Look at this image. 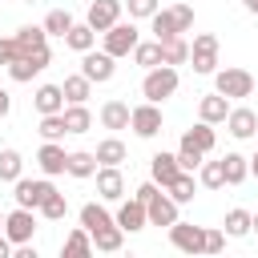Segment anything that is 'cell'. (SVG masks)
<instances>
[{
  "instance_id": "6da1fadb",
  "label": "cell",
  "mask_w": 258,
  "mask_h": 258,
  "mask_svg": "<svg viewBox=\"0 0 258 258\" xmlns=\"http://www.w3.org/2000/svg\"><path fill=\"white\" fill-rule=\"evenodd\" d=\"M149 28H153V40H173L181 32L194 28V8L189 4H173V8H157L149 16Z\"/></svg>"
},
{
  "instance_id": "7a4b0ae2",
  "label": "cell",
  "mask_w": 258,
  "mask_h": 258,
  "mask_svg": "<svg viewBox=\"0 0 258 258\" xmlns=\"http://www.w3.org/2000/svg\"><path fill=\"white\" fill-rule=\"evenodd\" d=\"M177 93V69L173 64H157V69H145V81H141V97L161 105Z\"/></svg>"
},
{
  "instance_id": "3957f363",
  "label": "cell",
  "mask_w": 258,
  "mask_h": 258,
  "mask_svg": "<svg viewBox=\"0 0 258 258\" xmlns=\"http://www.w3.org/2000/svg\"><path fill=\"white\" fill-rule=\"evenodd\" d=\"M214 89H218L222 97H230V101H242V97H250V93H254V73L226 64V69H218V73H214Z\"/></svg>"
},
{
  "instance_id": "277c9868",
  "label": "cell",
  "mask_w": 258,
  "mask_h": 258,
  "mask_svg": "<svg viewBox=\"0 0 258 258\" xmlns=\"http://www.w3.org/2000/svg\"><path fill=\"white\" fill-rule=\"evenodd\" d=\"M101 36H105V52L117 56V60H121V56H133V48L141 44V32H137L133 20H117V24H113L109 32H101Z\"/></svg>"
},
{
  "instance_id": "5b68a950",
  "label": "cell",
  "mask_w": 258,
  "mask_h": 258,
  "mask_svg": "<svg viewBox=\"0 0 258 258\" xmlns=\"http://www.w3.org/2000/svg\"><path fill=\"white\" fill-rule=\"evenodd\" d=\"M189 64L198 77H214L218 73V36L214 32H198L189 44Z\"/></svg>"
},
{
  "instance_id": "8992f818",
  "label": "cell",
  "mask_w": 258,
  "mask_h": 258,
  "mask_svg": "<svg viewBox=\"0 0 258 258\" xmlns=\"http://www.w3.org/2000/svg\"><path fill=\"white\" fill-rule=\"evenodd\" d=\"M52 189H56V185H52L48 177H16V181H12L16 206H28V210H40V202H44Z\"/></svg>"
},
{
  "instance_id": "52a82bcc",
  "label": "cell",
  "mask_w": 258,
  "mask_h": 258,
  "mask_svg": "<svg viewBox=\"0 0 258 258\" xmlns=\"http://www.w3.org/2000/svg\"><path fill=\"white\" fill-rule=\"evenodd\" d=\"M4 234L12 238V246H24V242H32V234H36V210H28V206H16L12 214H4Z\"/></svg>"
},
{
  "instance_id": "ba28073f",
  "label": "cell",
  "mask_w": 258,
  "mask_h": 258,
  "mask_svg": "<svg viewBox=\"0 0 258 258\" xmlns=\"http://www.w3.org/2000/svg\"><path fill=\"white\" fill-rule=\"evenodd\" d=\"M169 242H173V250H181V254H202L206 250V226H194V222H173L169 226Z\"/></svg>"
},
{
  "instance_id": "9c48e42d",
  "label": "cell",
  "mask_w": 258,
  "mask_h": 258,
  "mask_svg": "<svg viewBox=\"0 0 258 258\" xmlns=\"http://www.w3.org/2000/svg\"><path fill=\"white\" fill-rule=\"evenodd\" d=\"M81 73H85L93 85H105V81H113V73H117V56H109L105 48H101V52L89 48V52H81Z\"/></svg>"
},
{
  "instance_id": "30bf717a",
  "label": "cell",
  "mask_w": 258,
  "mask_h": 258,
  "mask_svg": "<svg viewBox=\"0 0 258 258\" xmlns=\"http://www.w3.org/2000/svg\"><path fill=\"white\" fill-rule=\"evenodd\" d=\"M129 129H133L137 137H157V133H161V105H153V101H145V105H133Z\"/></svg>"
},
{
  "instance_id": "8fae6325",
  "label": "cell",
  "mask_w": 258,
  "mask_h": 258,
  "mask_svg": "<svg viewBox=\"0 0 258 258\" xmlns=\"http://www.w3.org/2000/svg\"><path fill=\"white\" fill-rule=\"evenodd\" d=\"M181 173H185V169H181L177 153H165V149H161V153H153V157H149V177H153L161 189H169Z\"/></svg>"
},
{
  "instance_id": "7c38bea8",
  "label": "cell",
  "mask_w": 258,
  "mask_h": 258,
  "mask_svg": "<svg viewBox=\"0 0 258 258\" xmlns=\"http://www.w3.org/2000/svg\"><path fill=\"white\" fill-rule=\"evenodd\" d=\"M97 198L101 202H121L125 198V177H121V165H97Z\"/></svg>"
},
{
  "instance_id": "4fadbf2b",
  "label": "cell",
  "mask_w": 258,
  "mask_h": 258,
  "mask_svg": "<svg viewBox=\"0 0 258 258\" xmlns=\"http://www.w3.org/2000/svg\"><path fill=\"white\" fill-rule=\"evenodd\" d=\"M113 218H117V226H121L125 234H137V230H145V226H149V210H145V202H137V198H129V202L121 198Z\"/></svg>"
},
{
  "instance_id": "5bb4252c",
  "label": "cell",
  "mask_w": 258,
  "mask_h": 258,
  "mask_svg": "<svg viewBox=\"0 0 258 258\" xmlns=\"http://www.w3.org/2000/svg\"><path fill=\"white\" fill-rule=\"evenodd\" d=\"M121 0H89V12H85V20L97 28V32H109L117 20H121Z\"/></svg>"
},
{
  "instance_id": "9a60e30c",
  "label": "cell",
  "mask_w": 258,
  "mask_h": 258,
  "mask_svg": "<svg viewBox=\"0 0 258 258\" xmlns=\"http://www.w3.org/2000/svg\"><path fill=\"white\" fill-rule=\"evenodd\" d=\"M226 129H230V137L250 141V137H258V113H254V109H246V105H238V109H230Z\"/></svg>"
},
{
  "instance_id": "2e32d148",
  "label": "cell",
  "mask_w": 258,
  "mask_h": 258,
  "mask_svg": "<svg viewBox=\"0 0 258 258\" xmlns=\"http://www.w3.org/2000/svg\"><path fill=\"white\" fill-rule=\"evenodd\" d=\"M145 210H149V226H165V230H169V226L177 222V202H173L165 189H157V194L145 202Z\"/></svg>"
},
{
  "instance_id": "e0dca14e",
  "label": "cell",
  "mask_w": 258,
  "mask_h": 258,
  "mask_svg": "<svg viewBox=\"0 0 258 258\" xmlns=\"http://www.w3.org/2000/svg\"><path fill=\"white\" fill-rule=\"evenodd\" d=\"M36 165H40V173H44V177L64 173V165H69L64 145H60V141H44V145H40V153H36Z\"/></svg>"
},
{
  "instance_id": "ac0fdd59",
  "label": "cell",
  "mask_w": 258,
  "mask_h": 258,
  "mask_svg": "<svg viewBox=\"0 0 258 258\" xmlns=\"http://www.w3.org/2000/svg\"><path fill=\"white\" fill-rule=\"evenodd\" d=\"M198 117L210 121V125H226V117H230V97H222L218 89L206 93V97L198 101Z\"/></svg>"
},
{
  "instance_id": "d6986e66",
  "label": "cell",
  "mask_w": 258,
  "mask_h": 258,
  "mask_svg": "<svg viewBox=\"0 0 258 258\" xmlns=\"http://www.w3.org/2000/svg\"><path fill=\"white\" fill-rule=\"evenodd\" d=\"M32 105H36V113L44 117V113H64V89L60 85H40L36 93H32Z\"/></svg>"
},
{
  "instance_id": "ffe728a7",
  "label": "cell",
  "mask_w": 258,
  "mask_h": 258,
  "mask_svg": "<svg viewBox=\"0 0 258 258\" xmlns=\"http://www.w3.org/2000/svg\"><path fill=\"white\" fill-rule=\"evenodd\" d=\"M97 117H101V125H105V129H129L133 109H129L121 97H109V101L101 105V113H97Z\"/></svg>"
},
{
  "instance_id": "44dd1931",
  "label": "cell",
  "mask_w": 258,
  "mask_h": 258,
  "mask_svg": "<svg viewBox=\"0 0 258 258\" xmlns=\"http://www.w3.org/2000/svg\"><path fill=\"white\" fill-rule=\"evenodd\" d=\"M222 173H226V185H242L250 177V157H242L238 149H230L222 157Z\"/></svg>"
},
{
  "instance_id": "7402d4cb",
  "label": "cell",
  "mask_w": 258,
  "mask_h": 258,
  "mask_svg": "<svg viewBox=\"0 0 258 258\" xmlns=\"http://www.w3.org/2000/svg\"><path fill=\"white\" fill-rule=\"evenodd\" d=\"M222 230H226V238H246V234H254V214L242 210V206H234V210L226 214Z\"/></svg>"
},
{
  "instance_id": "603a6c76",
  "label": "cell",
  "mask_w": 258,
  "mask_h": 258,
  "mask_svg": "<svg viewBox=\"0 0 258 258\" xmlns=\"http://www.w3.org/2000/svg\"><path fill=\"white\" fill-rule=\"evenodd\" d=\"M64 44H69L73 52H89V48L97 44V28H93L89 20H81V24H73V28L64 32Z\"/></svg>"
},
{
  "instance_id": "cb8c5ba5",
  "label": "cell",
  "mask_w": 258,
  "mask_h": 258,
  "mask_svg": "<svg viewBox=\"0 0 258 258\" xmlns=\"http://www.w3.org/2000/svg\"><path fill=\"white\" fill-rule=\"evenodd\" d=\"M60 89H64V101H69V105H85V101L93 97V81H89L85 73L64 77V85H60Z\"/></svg>"
},
{
  "instance_id": "d4e9b609",
  "label": "cell",
  "mask_w": 258,
  "mask_h": 258,
  "mask_svg": "<svg viewBox=\"0 0 258 258\" xmlns=\"http://www.w3.org/2000/svg\"><path fill=\"white\" fill-rule=\"evenodd\" d=\"M181 137H185L189 145H198L202 153H214V145H218V133H214V125H210V121H202V117H198V125H189Z\"/></svg>"
},
{
  "instance_id": "484cf974",
  "label": "cell",
  "mask_w": 258,
  "mask_h": 258,
  "mask_svg": "<svg viewBox=\"0 0 258 258\" xmlns=\"http://www.w3.org/2000/svg\"><path fill=\"white\" fill-rule=\"evenodd\" d=\"M97 165H101V161H97V153H89V149H73V153H69L64 173H69V177H93V173H97Z\"/></svg>"
},
{
  "instance_id": "4316f807",
  "label": "cell",
  "mask_w": 258,
  "mask_h": 258,
  "mask_svg": "<svg viewBox=\"0 0 258 258\" xmlns=\"http://www.w3.org/2000/svg\"><path fill=\"white\" fill-rule=\"evenodd\" d=\"M16 44H20V52L48 48V32H44V24H20V28H16Z\"/></svg>"
},
{
  "instance_id": "83f0119b",
  "label": "cell",
  "mask_w": 258,
  "mask_h": 258,
  "mask_svg": "<svg viewBox=\"0 0 258 258\" xmlns=\"http://www.w3.org/2000/svg\"><path fill=\"white\" fill-rule=\"evenodd\" d=\"M109 222H117V218H113L101 202H85V206H81V226H85L89 234H97V230H101V226H109Z\"/></svg>"
},
{
  "instance_id": "f1b7e54d",
  "label": "cell",
  "mask_w": 258,
  "mask_h": 258,
  "mask_svg": "<svg viewBox=\"0 0 258 258\" xmlns=\"http://www.w3.org/2000/svg\"><path fill=\"white\" fill-rule=\"evenodd\" d=\"M121 242H125V230H121L117 222H109V226H101V230L93 234V250H105V254L121 250Z\"/></svg>"
},
{
  "instance_id": "f546056e",
  "label": "cell",
  "mask_w": 258,
  "mask_h": 258,
  "mask_svg": "<svg viewBox=\"0 0 258 258\" xmlns=\"http://www.w3.org/2000/svg\"><path fill=\"white\" fill-rule=\"evenodd\" d=\"M133 64H141V69H157V64H165V56H161V40H141V44L133 48Z\"/></svg>"
},
{
  "instance_id": "4dcf8cb0",
  "label": "cell",
  "mask_w": 258,
  "mask_h": 258,
  "mask_svg": "<svg viewBox=\"0 0 258 258\" xmlns=\"http://www.w3.org/2000/svg\"><path fill=\"white\" fill-rule=\"evenodd\" d=\"M93 153H97L101 165H121V161H125V141H121V137H105V141H97Z\"/></svg>"
},
{
  "instance_id": "1f68e13d",
  "label": "cell",
  "mask_w": 258,
  "mask_h": 258,
  "mask_svg": "<svg viewBox=\"0 0 258 258\" xmlns=\"http://www.w3.org/2000/svg\"><path fill=\"white\" fill-rule=\"evenodd\" d=\"M44 222H64V214H69V198L60 194V189H52L44 202H40V210H36Z\"/></svg>"
},
{
  "instance_id": "d6a6232c",
  "label": "cell",
  "mask_w": 258,
  "mask_h": 258,
  "mask_svg": "<svg viewBox=\"0 0 258 258\" xmlns=\"http://www.w3.org/2000/svg\"><path fill=\"white\" fill-rule=\"evenodd\" d=\"M60 254H93V234L85 230V226H77V230H69V238L60 242Z\"/></svg>"
},
{
  "instance_id": "836d02e7",
  "label": "cell",
  "mask_w": 258,
  "mask_h": 258,
  "mask_svg": "<svg viewBox=\"0 0 258 258\" xmlns=\"http://www.w3.org/2000/svg\"><path fill=\"white\" fill-rule=\"evenodd\" d=\"M64 125H69V133H89L93 129L89 105H64Z\"/></svg>"
},
{
  "instance_id": "e575fe53",
  "label": "cell",
  "mask_w": 258,
  "mask_h": 258,
  "mask_svg": "<svg viewBox=\"0 0 258 258\" xmlns=\"http://www.w3.org/2000/svg\"><path fill=\"white\" fill-rule=\"evenodd\" d=\"M73 24H77V20H73L69 8H52V12L44 16V32H48V36H60V40H64V32H69Z\"/></svg>"
},
{
  "instance_id": "d590c367",
  "label": "cell",
  "mask_w": 258,
  "mask_h": 258,
  "mask_svg": "<svg viewBox=\"0 0 258 258\" xmlns=\"http://www.w3.org/2000/svg\"><path fill=\"white\" fill-rule=\"evenodd\" d=\"M161 56H165V64H189V44L181 40V36H173V40H161Z\"/></svg>"
},
{
  "instance_id": "8d00e7d4",
  "label": "cell",
  "mask_w": 258,
  "mask_h": 258,
  "mask_svg": "<svg viewBox=\"0 0 258 258\" xmlns=\"http://www.w3.org/2000/svg\"><path fill=\"white\" fill-rule=\"evenodd\" d=\"M36 73H44V69H40V64L32 60V56H16V60L8 64V77H12L16 85H28V81H32Z\"/></svg>"
},
{
  "instance_id": "74e56055",
  "label": "cell",
  "mask_w": 258,
  "mask_h": 258,
  "mask_svg": "<svg viewBox=\"0 0 258 258\" xmlns=\"http://www.w3.org/2000/svg\"><path fill=\"white\" fill-rule=\"evenodd\" d=\"M44 141H60L64 133H69V125H64V113H44L40 117V129H36Z\"/></svg>"
},
{
  "instance_id": "f35d334b",
  "label": "cell",
  "mask_w": 258,
  "mask_h": 258,
  "mask_svg": "<svg viewBox=\"0 0 258 258\" xmlns=\"http://www.w3.org/2000/svg\"><path fill=\"white\" fill-rule=\"evenodd\" d=\"M165 194H169L177 206H185V202H194V194H198V177H194V173H181V177H177Z\"/></svg>"
},
{
  "instance_id": "ab89813d",
  "label": "cell",
  "mask_w": 258,
  "mask_h": 258,
  "mask_svg": "<svg viewBox=\"0 0 258 258\" xmlns=\"http://www.w3.org/2000/svg\"><path fill=\"white\" fill-rule=\"evenodd\" d=\"M24 173V157L16 149H0V181H16Z\"/></svg>"
},
{
  "instance_id": "60d3db41",
  "label": "cell",
  "mask_w": 258,
  "mask_h": 258,
  "mask_svg": "<svg viewBox=\"0 0 258 258\" xmlns=\"http://www.w3.org/2000/svg\"><path fill=\"white\" fill-rule=\"evenodd\" d=\"M177 161H181V169H185V173H198V165L206 161V153H202L198 145H189V141L181 137V141H177Z\"/></svg>"
},
{
  "instance_id": "b9f144b4",
  "label": "cell",
  "mask_w": 258,
  "mask_h": 258,
  "mask_svg": "<svg viewBox=\"0 0 258 258\" xmlns=\"http://www.w3.org/2000/svg\"><path fill=\"white\" fill-rule=\"evenodd\" d=\"M198 181H202L206 189H222V185H226L222 161H202V165H198Z\"/></svg>"
},
{
  "instance_id": "7bdbcfd3",
  "label": "cell",
  "mask_w": 258,
  "mask_h": 258,
  "mask_svg": "<svg viewBox=\"0 0 258 258\" xmlns=\"http://www.w3.org/2000/svg\"><path fill=\"white\" fill-rule=\"evenodd\" d=\"M125 8H129V20H149L161 8V0H125Z\"/></svg>"
},
{
  "instance_id": "ee69618b",
  "label": "cell",
  "mask_w": 258,
  "mask_h": 258,
  "mask_svg": "<svg viewBox=\"0 0 258 258\" xmlns=\"http://www.w3.org/2000/svg\"><path fill=\"white\" fill-rule=\"evenodd\" d=\"M226 250V230H206V250L202 254H222Z\"/></svg>"
},
{
  "instance_id": "f6af8a7d",
  "label": "cell",
  "mask_w": 258,
  "mask_h": 258,
  "mask_svg": "<svg viewBox=\"0 0 258 258\" xmlns=\"http://www.w3.org/2000/svg\"><path fill=\"white\" fill-rule=\"evenodd\" d=\"M20 56V44H16V36H0V64H12Z\"/></svg>"
},
{
  "instance_id": "bcb514c9",
  "label": "cell",
  "mask_w": 258,
  "mask_h": 258,
  "mask_svg": "<svg viewBox=\"0 0 258 258\" xmlns=\"http://www.w3.org/2000/svg\"><path fill=\"white\" fill-rule=\"evenodd\" d=\"M157 189H161V185H157V181H153V177H149V181H141V185H137V189H133V198H137V202H149V198H153V194H157Z\"/></svg>"
},
{
  "instance_id": "7dc6e473",
  "label": "cell",
  "mask_w": 258,
  "mask_h": 258,
  "mask_svg": "<svg viewBox=\"0 0 258 258\" xmlns=\"http://www.w3.org/2000/svg\"><path fill=\"white\" fill-rule=\"evenodd\" d=\"M8 113H12V93L0 89V117H8Z\"/></svg>"
},
{
  "instance_id": "c3c4849f",
  "label": "cell",
  "mask_w": 258,
  "mask_h": 258,
  "mask_svg": "<svg viewBox=\"0 0 258 258\" xmlns=\"http://www.w3.org/2000/svg\"><path fill=\"white\" fill-rule=\"evenodd\" d=\"M8 254H12V238H8V234H0V258H8Z\"/></svg>"
},
{
  "instance_id": "681fc988",
  "label": "cell",
  "mask_w": 258,
  "mask_h": 258,
  "mask_svg": "<svg viewBox=\"0 0 258 258\" xmlns=\"http://www.w3.org/2000/svg\"><path fill=\"white\" fill-rule=\"evenodd\" d=\"M250 177H258V149H254V157H250Z\"/></svg>"
},
{
  "instance_id": "f907efd6",
  "label": "cell",
  "mask_w": 258,
  "mask_h": 258,
  "mask_svg": "<svg viewBox=\"0 0 258 258\" xmlns=\"http://www.w3.org/2000/svg\"><path fill=\"white\" fill-rule=\"evenodd\" d=\"M246 4V12H258V0H242Z\"/></svg>"
},
{
  "instance_id": "816d5d0a",
  "label": "cell",
  "mask_w": 258,
  "mask_h": 258,
  "mask_svg": "<svg viewBox=\"0 0 258 258\" xmlns=\"http://www.w3.org/2000/svg\"><path fill=\"white\" fill-rule=\"evenodd\" d=\"M254 234H258V214H254Z\"/></svg>"
},
{
  "instance_id": "f5cc1de1",
  "label": "cell",
  "mask_w": 258,
  "mask_h": 258,
  "mask_svg": "<svg viewBox=\"0 0 258 258\" xmlns=\"http://www.w3.org/2000/svg\"><path fill=\"white\" fill-rule=\"evenodd\" d=\"M0 234H4V214H0Z\"/></svg>"
},
{
  "instance_id": "db71d44e",
  "label": "cell",
  "mask_w": 258,
  "mask_h": 258,
  "mask_svg": "<svg viewBox=\"0 0 258 258\" xmlns=\"http://www.w3.org/2000/svg\"><path fill=\"white\" fill-rule=\"evenodd\" d=\"M20 4H36V0H20Z\"/></svg>"
}]
</instances>
